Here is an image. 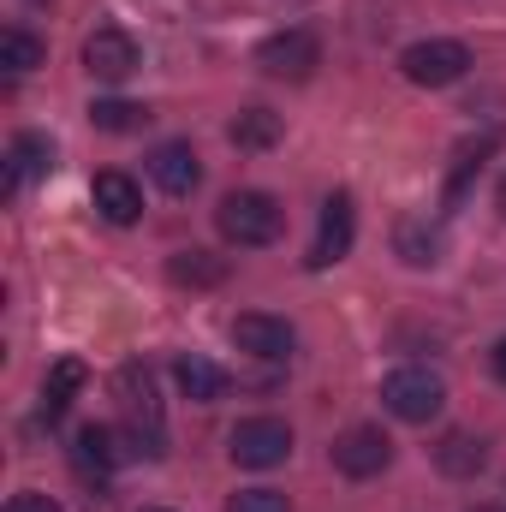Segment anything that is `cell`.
<instances>
[{"label":"cell","mask_w":506,"mask_h":512,"mask_svg":"<svg viewBox=\"0 0 506 512\" xmlns=\"http://www.w3.org/2000/svg\"><path fill=\"white\" fill-rule=\"evenodd\" d=\"M399 72L417 84V90H447L471 72V48L453 42V36H429V42H411L399 54Z\"/></svg>","instance_id":"cell-4"},{"label":"cell","mask_w":506,"mask_h":512,"mask_svg":"<svg viewBox=\"0 0 506 512\" xmlns=\"http://www.w3.org/2000/svg\"><path fill=\"white\" fill-rule=\"evenodd\" d=\"M215 227H221L227 245H239V251H262V245L280 239L286 209H280L268 191H227L221 209H215Z\"/></svg>","instance_id":"cell-2"},{"label":"cell","mask_w":506,"mask_h":512,"mask_svg":"<svg viewBox=\"0 0 506 512\" xmlns=\"http://www.w3.org/2000/svg\"><path fill=\"white\" fill-rule=\"evenodd\" d=\"M233 346H239V352H251V358H262V364H280V358H292L298 334H292V322H286V316L245 310V316L233 322Z\"/></svg>","instance_id":"cell-10"},{"label":"cell","mask_w":506,"mask_h":512,"mask_svg":"<svg viewBox=\"0 0 506 512\" xmlns=\"http://www.w3.org/2000/svg\"><path fill=\"white\" fill-rule=\"evenodd\" d=\"M495 143H501V131H489V137H477V143H465V149H459V167H453V179H447V203H459V197H465L471 173L483 167V155H489Z\"/></svg>","instance_id":"cell-22"},{"label":"cell","mask_w":506,"mask_h":512,"mask_svg":"<svg viewBox=\"0 0 506 512\" xmlns=\"http://www.w3.org/2000/svg\"><path fill=\"white\" fill-rule=\"evenodd\" d=\"M173 382H179V393H185V399L215 405V399L227 393V370H221V364H209L203 352H185V358L173 364Z\"/></svg>","instance_id":"cell-15"},{"label":"cell","mask_w":506,"mask_h":512,"mask_svg":"<svg viewBox=\"0 0 506 512\" xmlns=\"http://www.w3.org/2000/svg\"><path fill=\"white\" fill-rule=\"evenodd\" d=\"M149 512H167V507H149Z\"/></svg>","instance_id":"cell-29"},{"label":"cell","mask_w":506,"mask_h":512,"mask_svg":"<svg viewBox=\"0 0 506 512\" xmlns=\"http://www.w3.org/2000/svg\"><path fill=\"white\" fill-rule=\"evenodd\" d=\"M435 465L447 471V477H477L483 465H489V447L477 441V435H465V429H453L441 447H435Z\"/></svg>","instance_id":"cell-17"},{"label":"cell","mask_w":506,"mask_h":512,"mask_svg":"<svg viewBox=\"0 0 506 512\" xmlns=\"http://www.w3.org/2000/svg\"><path fill=\"white\" fill-rule=\"evenodd\" d=\"M501 209H506V179H501Z\"/></svg>","instance_id":"cell-28"},{"label":"cell","mask_w":506,"mask_h":512,"mask_svg":"<svg viewBox=\"0 0 506 512\" xmlns=\"http://www.w3.org/2000/svg\"><path fill=\"white\" fill-rule=\"evenodd\" d=\"M6 512H60V501H54V495H36V489H30V495H12V501H6Z\"/></svg>","instance_id":"cell-25"},{"label":"cell","mask_w":506,"mask_h":512,"mask_svg":"<svg viewBox=\"0 0 506 512\" xmlns=\"http://www.w3.org/2000/svg\"><path fill=\"white\" fill-rule=\"evenodd\" d=\"M227 131H233L239 149H268V143H280V114H268V108H245Z\"/></svg>","instance_id":"cell-20"},{"label":"cell","mask_w":506,"mask_h":512,"mask_svg":"<svg viewBox=\"0 0 506 512\" xmlns=\"http://www.w3.org/2000/svg\"><path fill=\"white\" fill-rule=\"evenodd\" d=\"M90 203H96V215L114 221V227H131V221L143 215V191H137V179L120 173V167H108V173L90 179Z\"/></svg>","instance_id":"cell-11"},{"label":"cell","mask_w":506,"mask_h":512,"mask_svg":"<svg viewBox=\"0 0 506 512\" xmlns=\"http://www.w3.org/2000/svg\"><path fill=\"white\" fill-rule=\"evenodd\" d=\"M114 399H120V417H126L131 453L167 459V411H161V393H155V370L149 364H120Z\"/></svg>","instance_id":"cell-1"},{"label":"cell","mask_w":506,"mask_h":512,"mask_svg":"<svg viewBox=\"0 0 506 512\" xmlns=\"http://www.w3.org/2000/svg\"><path fill=\"white\" fill-rule=\"evenodd\" d=\"M137 66H143V54H137V36H131V30H120V24H96V30H90V42H84V72H90V78L126 84Z\"/></svg>","instance_id":"cell-7"},{"label":"cell","mask_w":506,"mask_h":512,"mask_svg":"<svg viewBox=\"0 0 506 512\" xmlns=\"http://www.w3.org/2000/svg\"><path fill=\"white\" fill-rule=\"evenodd\" d=\"M42 60H48L42 36H30L24 24H6V30H0V66H6L12 78H18V72H36Z\"/></svg>","instance_id":"cell-19"},{"label":"cell","mask_w":506,"mask_h":512,"mask_svg":"<svg viewBox=\"0 0 506 512\" xmlns=\"http://www.w3.org/2000/svg\"><path fill=\"white\" fill-rule=\"evenodd\" d=\"M489 370L506 382V340H495V352H489Z\"/></svg>","instance_id":"cell-26"},{"label":"cell","mask_w":506,"mask_h":512,"mask_svg":"<svg viewBox=\"0 0 506 512\" xmlns=\"http://www.w3.org/2000/svg\"><path fill=\"white\" fill-rule=\"evenodd\" d=\"M393 245H399V256H405L411 268H435L441 251H447L441 221H429V215H405V221L393 227Z\"/></svg>","instance_id":"cell-14"},{"label":"cell","mask_w":506,"mask_h":512,"mask_svg":"<svg viewBox=\"0 0 506 512\" xmlns=\"http://www.w3.org/2000/svg\"><path fill=\"white\" fill-rule=\"evenodd\" d=\"M149 179H155L167 197H191V191L203 185V161H197L191 143H161V149L149 155Z\"/></svg>","instance_id":"cell-12"},{"label":"cell","mask_w":506,"mask_h":512,"mask_svg":"<svg viewBox=\"0 0 506 512\" xmlns=\"http://www.w3.org/2000/svg\"><path fill=\"white\" fill-rule=\"evenodd\" d=\"M72 459H78V471H114L126 453H120V435H114L108 423H84V429H78Z\"/></svg>","instance_id":"cell-16"},{"label":"cell","mask_w":506,"mask_h":512,"mask_svg":"<svg viewBox=\"0 0 506 512\" xmlns=\"http://www.w3.org/2000/svg\"><path fill=\"white\" fill-rule=\"evenodd\" d=\"M167 274H173L179 286H215V280L227 274V262H215L209 251H179L167 262Z\"/></svg>","instance_id":"cell-21"},{"label":"cell","mask_w":506,"mask_h":512,"mask_svg":"<svg viewBox=\"0 0 506 512\" xmlns=\"http://www.w3.org/2000/svg\"><path fill=\"white\" fill-rule=\"evenodd\" d=\"M90 120H96V131H143L149 126V108H137V102H96Z\"/></svg>","instance_id":"cell-23"},{"label":"cell","mask_w":506,"mask_h":512,"mask_svg":"<svg viewBox=\"0 0 506 512\" xmlns=\"http://www.w3.org/2000/svg\"><path fill=\"white\" fill-rule=\"evenodd\" d=\"M78 387H84V364H78V358H60V364L48 370V382H42V417H48V423H60Z\"/></svg>","instance_id":"cell-18"},{"label":"cell","mask_w":506,"mask_h":512,"mask_svg":"<svg viewBox=\"0 0 506 512\" xmlns=\"http://www.w3.org/2000/svg\"><path fill=\"white\" fill-rule=\"evenodd\" d=\"M352 239H358V209H352V197L346 191H334L328 203H322V221H316V245H310V268H334V262H346L352 256Z\"/></svg>","instance_id":"cell-9"},{"label":"cell","mask_w":506,"mask_h":512,"mask_svg":"<svg viewBox=\"0 0 506 512\" xmlns=\"http://www.w3.org/2000/svg\"><path fill=\"white\" fill-rule=\"evenodd\" d=\"M471 512H506V507H471Z\"/></svg>","instance_id":"cell-27"},{"label":"cell","mask_w":506,"mask_h":512,"mask_svg":"<svg viewBox=\"0 0 506 512\" xmlns=\"http://www.w3.org/2000/svg\"><path fill=\"white\" fill-rule=\"evenodd\" d=\"M393 465V441L381 435L376 423H352L340 441H334V471L352 477V483H370Z\"/></svg>","instance_id":"cell-8"},{"label":"cell","mask_w":506,"mask_h":512,"mask_svg":"<svg viewBox=\"0 0 506 512\" xmlns=\"http://www.w3.org/2000/svg\"><path fill=\"white\" fill-rule=\"evenodd\" d=\"M227 453H233V465H245V471H274V465H286V453H292V429H286L280 417H245V423L227 435Z\"/></svg>","instance_id":"cell-5"},{"label":"cell","mask_w":506,"mask_h":512,"mask_svg":"<svg viewBox=\"0 0 506 512\" xmlns=\"http://www.w3.org/2000/svg\"><path fill=\"white\" fill-rule=\"evenodd\" d=\"M256 66H262L268 78L304 84V78L322 66V42H316V30H280V36H268V42L256 48Z\"/></svg>","instance_id":"cell-6"},{"label":"cell","mask_w":506,"mask_h":512,"mask_svg":"<svg viewBox=\"0 0 506 512\" xmlns=\"http://www.w3.org/2000/svg\"><path fill=\"white\" fill-rule=\"evenodd\" d=\"M227 512H292V501H286L280 489H239V495L227 501Z\"/></svg>","instance_id":"cell-24"},{"label":"cell","mask_w":506,"mask_h":512,"mask_svg":"<svg viewBox=\"0 0 506 512\" xmlns=\"http://www.w3.org/2000/svg\"><path fill=\"white\" fill-rule=\"evenodd\" d=\"M381 405H387L399 423H429V417H441V405H447V382H441L435 370H423V364H399V370H387V382H381Z\"/></svg>","instance_id":"cell-3"},{"label":"cell","mask_w":506,"mask_h":512,"mask_svg":"<svg viewBox=\"0 0 506 512\" xmlns=\"http://www.w3.org/2000/svg\"><path fill=\"white\" fill-rule=\"evenodd\" d=\"M48 173H54V143L42 131H18L6 143V191H18L30 179H48Z\"/></svg>","instance_id":"cell-13"}]
</instances>
